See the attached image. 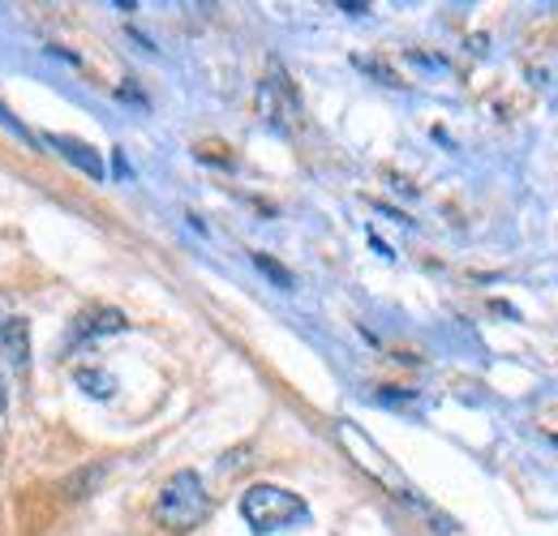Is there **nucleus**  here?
<instances>
[{"mask_svg": "<svg viewBox=\"0 0 558 536\" xmlns=\"http://www.w3.org/2000/svg\"><path fill=\"white\" fill-rule=\"evenodd\" d=\"M207 515H210V494L198 472L190 468L172 472L163 480V489L155 494V520L168 533H194L198 524H207Z\"/></svg>", "mask_w": 558, "mask_h": 536, "instance_id": "f257e3e1", "label": "nucleus"}, {"mask_svg": "<svg viewBox=\"0 0 558 536\" xmlns=\"http://www.w3.org/2000/svg\"><path fill=\"white\" fill-rule=\"evenodd\" d=\"M0 331H4V318H0Z\"/></svg>", "mask_w": 558, "mask_h": 536, "instance_id": "9d476101", "label": "nucleus"}, {"mask_svg": "<svg viewBox=\"0 0 558 536\" xmlns=\"http://www.w3.org/2000/svg\"><path fill=\"white\" fill-rule=\"evenodd\" d=\"M254 263H258V267L267 270V275H271V279H276L279 288H292V275H288V270L279 267V263H271V258H267V254H254Z\"/></svg>", "mask_w": 558, "mask_h": 536, "instance_id": "6e6552de", "label": "nucleus"}, {"mask_svg": "<svg viewBox=\"0 0 558 536\" xmlns=\"http://www.w3.org/2000/svg\"><path fill=\"white\" fill-rule=\"evenodd\" d=\"M0 125H4L9 134H17V137H22L26 146H35V137H31V130H26V125H22V121H17V117H13V112H9L4 103H0Z\"/></svg>", "mask_w": 558, "mask_h": 536, "instance_id": "0eeeda50", "label": "nucleus"}, {"mask_svg": "<svg viewBox=\"0 0 558 536\" xmlns=\"http://www.w3.org/2000/svg\"><path fill=\"white\" fill-rule=\"evenodd\" d=\"M241 515L254 533H283V528H296V524H310V507L301 494L283 489V485H250L241 494Z\"/></svg>", "mask_w": 558, "mask_h": 536, "instance_id": "f03ea898", "label": "nucleus"}, {"mask_svg": "<svg viewBox=\"0 0 558 536\" xmlns=\"http://www.w3.org/2000/svg\"><path fill=\"white\" fill-rule=\"evenodd\" d=\"M4 438H9V387L0 378V447H4Z\"/></svg>", "mask_w": 558, "mask_h": 536, "instance_id": "1a4fd4ad", "label": "nucleus"}, {"mask_svg": "<svg viewBox=\"0 0 558 536\" xmlns=\"http://www.w3.org/2000/svg\"><path fill=\"white\" fill-rule=\"evenodd\" d=\"M4 348H9V365H17V369H26L31 365V327H26V318H4Z\"/></svg>", "mask_w": 558, "mask_h": 536, "instance_id": "20e7f679", "label": "nucleus"}, {"mask_svg": "<svg viewBox=\"0 0 558 536\" xmlns=\"http://www.w3.org/2000/svg\"><path fill=\"white\" fill-rule=\"evenodd\" d=\"M52 146H65V155H70L77 168H86L95 181L104 176V163H99V155L90 150V146H82V142H73V137H52Z\"/></svg>", "mask_w": 558, "mask_h": 536, "instance_id": "39448f33", "label": "nucleus"}, {"mask_svg": "<svg viewBox=\"0 0 558 536\" xmlns=\"http://www.w3.org/2000/svg\"><path fill=\"white\" fill-rule=\"evenodd\" d=\"M77 387H82V391H90L95 400H108V395L117 391L112 374H104V369H82V374H77Z\"/></svg>", "mask_w": 558, "mask_h": 536, "instance_id": "423d86ee", "label": "nucleus"}, {"mask_svg": "<svg viewBox=\"0 0 558 536\" xmlns=\"http://www.w3.org/2000/svg\"><path fill=\"white\" fill-rule=\"evenodd\" d=\"M130 322H125V314L121 309H108V305H99V309H86V314H77V322H73V339H95V336H117V331H125Z\"/></svg>", "mask_w": 558, "mask_h": 536, "instance_id": "7ed1b4c3", "label": "nucleus"}]
</instances>
